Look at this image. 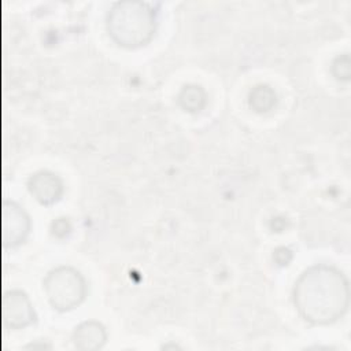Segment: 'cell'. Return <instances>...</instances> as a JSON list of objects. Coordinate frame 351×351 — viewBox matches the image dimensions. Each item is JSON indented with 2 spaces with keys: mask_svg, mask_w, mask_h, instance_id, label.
I'll use <instances>...</instances> for the list:
<instances>
[{
  "mask_svg": "<svg viewBox=\"0 0 351 351\" xmlns=\"http://www.w3.org/2000/svg\"><path fill=\"white\" fill-rule=\"evenodd\" d=\"M250 106L258 112L269 111L276 103V93L267 85H258L250 92Z\"/></svg>",
  "mask_w": 351,
  "mask_h": 351,
  "instance_id": "obj_9",
  "label": "cell"
},
{
  "mask_svg": "<svg viewBox=\"0 0 351 351\" xmlns=\"http://www.w3.org/2000/svg\"><path fill=\"white\" fill-rule=\"evenodd\" d=\"M71 340L78 350H99L107 341V330L97 321H85L75 326Z\"/></svg>",
  "mask_w": 351,
  "mask_h": 351,
  "instance_id": "obj_7",
  "label": "cell"
},
{
  "mask_svg": "<svg viewBox=\"0 0 351 351\" xmlns=\"http://www.w3.org/2000/svg\"><path fill=\"white\" fill-rule=\"evenodd\" d=\"M27 189L38 203L51 206L62 197L63 182L55 173L49 170H40L30 176Z\"/></svg>",
  "mask_w": 351,
  "mask_h": 351,
  "instance_id": "obj_5",
  "label": "cell"
},
{
  "mask_svg": "<svg viewBox=\"0 0 351 351\" xmlns=\"http://www.w3.org/2000/svg\"><path fill=\"white\" fill-rule=\"evenodd\" d=\"M178 101L184 110L189 112H197L206 103V93L197 85H188L181 90Z\"/></svg>",
  "mask_w": 351,
  "mask_h": 351,
  "instance_id": "obj_8",
  "label": "cell"
},
{
  "mask_svg": "<svg viewBox=\"0 0 351 351\" xmlns=\"http://www.w3.org/2000/svg\"><path fill=\"white\" fill-rule=\"evenodd\" d=\"M293 304L313 325L339 321L350 306V285L341 270L330 265L307 267L293 285Z\"/></svg>",
  "mask_w": 351,
  "mask_h": 351,
  "instance_id": "obj_1",
  "label": "cell"
},
{
  "mask_svg": "<svg viewBox=\"0 0 351 351\" xmlns=\"http://www.w3.org/2000/svg\"><path fill=\"white\" fill-rule=\"evenodd\" d=\"M43 287L49 304L58 311H70L86 296L84 276L71 266H58L44 278Z\"/></svg>",
  "mask_w": 351,
  "mask_h": 351,
  "instance_id": "obj_3",
  "label": "cell"
},
{
  "mask_svg": "<svg viewBox=\"0 0 351 351\" xmlns=\"http://www.w3.org/2000/svg\"><path fill=\"white\" fill-rule=\"evenodd\" d=\"M4 239L11 245L15 247L21 244L30 232V217L15 202H10L4 208Z\"/></svg>",
  "mask_w": 351,
  "mask_h": 351,
  "instance_id": "obj_6",
  "label": "cell"
},
{
  "mask_svg": "<svg viewBox=\"0 0 351 351\" xmlns=\"http://www.w3.org/2000/svg\"><path fill=\"white\" fill-rule=\"evenodd\" d=\"M4 318L14 329H22L36 321V311L29 296L18 289L11 291L4 299Z\"/></svg>",
  "mask_w": 351,
  "mask_h": 351,
  "instance_id": "obj_4",
  "label": "cell"
},
{
  "mask_svg": "<svg viewBox=\"0 0 351 351\" xmlns=\"http://www.w3.org/2000/svg\"><path fill=\"white\" fill-rule=\"evenodd\" d=\"M332 73L337 80L348 81L350 80V58L348 53L337 56L332 63Z\"/></svg>",
  "mask_w": 351,
  "mask_h": 351,
  "instance_id": "obj_10",
  "label": "cell"
},
{
  "mask_svg": "<svg viewBox=\"0 0 351 351\" xmlns=\"http://www.w3.org/2000/svg\"><path fill=\"white\" fill-rule=\"evenodd\" d=\"M156 11L145 1H117L107 14V32L121 47L147 45L156 32Z\"/></svg>",
  "mask_w": 351,
  "mask_h": 351,
  "instance_id": "obj_2",
  "label": "cell"
}]
</instances>
